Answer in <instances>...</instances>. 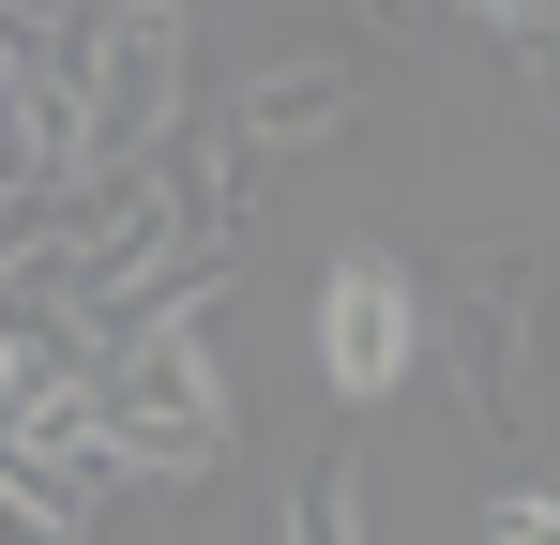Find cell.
<instances>
[{"label":"cell","instance_id":"3957f363","mask_svg":"<svg viewBox=\"0 0 560 545\" xmlns=\"http://www.w3.org/2000/svg\"><path fill=\"white\" fill-rule=\"evenodd\" d=\"M409 363H424V288H409V258L349 243L318 272V379L349 409H378V394H409Z\"/></svg>","mask_w":560,"mask_h":545},{"label":"cell","instance_id":"9c48e42d","mask_svg":"<svg viewBox=\"0 0 560 545\" xmlns=\"http://www.w3.org/2000/svg\"><path fill=\"white\" fill-rule=\"evenodd\" d=\"M485 545H560V485H515V500L485 515Z\"/></svg>","mask_w":560,"mask_h":545},{"label":"cell","instance_id":"277c9868","mask_svg":"<svg viewBox=\"0 0 560 545\" xmlns=\"http://www.w3.org/2000/svg\"><path fill=\"white\" fill-rule=\"evenodd\" d=\"M530 349H546L530 258H469V318H455V409L469 425H530Z\"/></svg>","mask_w":560,"mask_h":545},{"label":"cell","instance_id":"6da1fadb","mask_svg":"<svg viewBox=\"0 0 560 545\" xmlns=\"http://www.w3.org/2000/svg\"><path fill=\"white\" fill-rule=\"evenodd\" d=\"M92 440H106V485H197V469H228L243 409H228V363H212V334H197V318L137 334V349H106V379H92Z\"/></svg>","mask_w":560,"mask_h":545},{"label":"cell","instance_id":"8992f818","mask_svg":"<svg viewBox=\"0 0 560 545\" xmlns=\"http://www.w3.org/2000/svg\"><path fill=\"white\" fill-rule=\"evenodd\" d=\"M349 106H364V77H349V61H258V77L228 91V121H212V152L273 182L288 152H318V137H334Z\"/></svg>","mask_w":560,"mask_h":545},{"label":"cell","instance_id":"7a4b0ae2","mask_svg":"<svg viewBox=\"0 0 560 545\" xmlns=\"http://www.w3.org/2000/svg\"><path fill=\"white\" fill-rule=\"evenodd\" d=\"M183 137V15L137 0V15H92V91H77V182H121Z\"/></svg>","mask_w":560,"mask_h":545},{"label":"cell","instance_id":"5b68a950","mask_svg":"<svg viewBox=\"0 0 560 545\" xmlns=\"http://www.w3.org/2000/svg\"><path fill=\"white\" fill-rule=\"evenodd\" d=\"M77 91H92V15H0V106L31 182H77Z\"/></svg>","mask_w":560,"mask_h":545},{"label":"cell","instance_id":"ba28073f","mask_svg":"<svg viewBox=\"0 0 560 545\" xmlns=\"http://www.w3.org/2000/svg\"><path fill=\"white\" fill-rule=\"evenodd\" d=\"M0 545H92V515H77L61 485H31V469L0 454Z\"/></svg>","mask_w":560,"mask_h":545},{"label":"cell","instance_id":"52a82bcc","mask_svg":"<svg viewBox=\"0 0 560 545\" xmlns=\"http://www.w3.org/2000/svg\"><path fill=\"white\" fill-rule=\"evenodd\" d=\"M288 545H364V454H303V485H288Z\"/></svg>","mask_w":560,"mask_h":545}]
</instances>
